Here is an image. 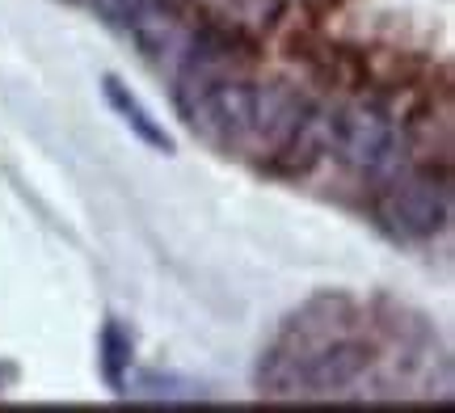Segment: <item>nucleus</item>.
Returning a JSON list of instances; mask_svg holds the SVG:
<instances>
[{"mask_svg":"<svg viewBox=\"0 0 455 413\" xmlns=\"http://www.w3.org/2000/svg\"><path fill=\"white\" fill-rule=\"evenodd\" d=\"M101 93H106V101H110V110L118 118H123V123H127L131 131L140 135V139H144L148 148H156V152H173V135L164 131L161 123H156V115H152V110H148L144 101L135 98V93H131L127 84L118 81V76H101Z\"/></svg>","mask_w":455,"mask_h":413,"instance_id":"4","label":"nucleus"},{"mask_svg":"<svg viewBox=\"0 0 455 413\" xmlns=\"http://www.w3.org/2000/svg\"><path fill=\"white\" fill-rule=\"evenodd\" d=\"M451 219V199L430 178H401L379 199V224L401 241H430Z\"/></svg>","mask_w":455,"mask_h":413,"instance_id":"3","label":"nucleus"},{"mask_svg":"<svg viewBox=\"0 0 455 413\" xmlns=\"http://www.w3.org/2000/svg\"><path fill=\"white\" fill-rule=\"evenodd\" d=\"M371 367V346L350 330L346 299H312L287 321L278 342L261 354L258 384L270 397H329Z\"/></svg>","mask_w":455,"mask_h":413,"instance_id":"1","label":"nucleus"},{"mask_svg":"<svg viewBox=\"0 0 455 413\" xmlns=\"http://www.w3.org/2000/svg\"><path fill=\"white\" fill-rule=\"evenodd\" d=\"M321 135L333 148V156L358 178L384 182L405 161V139L396 131V123L379 106H367V101L341 106L338 115H329V123H321Z\"/></svg>","mask_w":455,"mask_h":413,"instance_id":"2","label":"nucleus"},{"mask_svg":"<svg viewBox=\"0 0 455 413\" xmlns=\"http://www.w3.org/2000/svg\"><path fill=\"white\" fill-rule=\"evenodd\" d=\"M93 9H98V17L106 21V26H114V30H123V34H131L140 21H144L161 0H89Z\"/></svg>","mask_w":455,"mask_h":413,"instance_id":"6","label":"nucleus"},{"mask_svg":"<svg viewBox=\"0 0 455 413\" xmlns=\"http://www.w3.org/2000/svg\"><path fill=\"white\" fill-rule=\"evenodd\" d=\"M101 367H106V380L114 384V388H123L127 384V371L131 363H135V338H131L118 321H110L106 325V333H101Z\"/></svg>","mask_w":455,"mask_h":413,"instance_id":"5","label":"nucleus"}]
</instances>
